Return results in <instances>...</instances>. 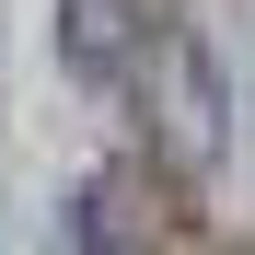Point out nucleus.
I'll return each mask as SVG.
<instances>
[{
    "label": "nucleus",
    "mask_w": 255,
    "mask_h": 255,
    "mask_svg": "<svg viewBox=\"0 0 255 255\" xmlns=\"http://www.w3.org/2000/svg\"><path fill=\"white\" fill-rule=\"evenodd\" d=\"M244 255H255V244H244Z\"/></svg>",
    "instance_id": "obj_4"
},
{
    "label": "nucleus",
    "mask_w": 255,
    "mask_h": 255,
    "mask_svg": "<svg viewBox=\"0 0 255 255\" xmlns=\"http://www.w3.org/2000/svg\"><path fill=\"white\" fill-rule=\"evenodd\" d=\"M139 35H151V0H58V58L81 81H128V58H139Z\"/></svg>",
    "instance_id": "obj_2"
},
{
    "label": "nucleus",
    "mask_w": 255,
    "mask_h": 255,
    "mask_svg": "<svg viewBox=\"0 0 255 255\" xmlns=\"http://www.w3.org/2000/svg\"><path fill=\"white\" fill-rule=\"evenodd\" d=\"M47 255H139V244H128V221H116V197L93 186V197H70L58 221H47Z\"/></svg>",
    "instance_id": "obj_3"
},
{
    "label": "nucleus",
    "mask_w": 255,
    "mask_h": 255,
    "mask_svg": "<svg viewBox=\"0 0 255 255\" xmlns=\"http://www.w3.org/2000/svg\"><path fill=\"white\" fill-rule=\"evenodd\" d=\"M116 93L139 105L151 151L174 162V174H209V162H221V70H209V47H197L174 12H151V35H139V58H128Z\"/></svg>",
    "instance_id": "obj_1"
}]
</instances>
